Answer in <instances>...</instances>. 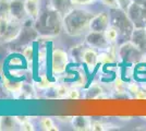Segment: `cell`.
Instances as JSON below:
<instances>
[{
    "label": "cell",
    "mask_w": 146,
    "mask_h": 131,
    "mask_svg": "<svg viewBox=\"0 0 146 131\" xmlns=\"http://www.w3.org/2000/svg\"><path fill=\"white\" fill-rule=\"evenodd\" d=\"M94 14L83 9H71L64 14L62 24L67 34L78 36L90 30V22Z\"/></svg>",
    "instance_id": "obj_1"
},
{
    "label": "cell",
    "mask_w": 146,
    "mask_h": 131,
    "mask_svg": "<svg viewBox=\"0 0 146 131\" xmlns=\"http://www.w3.org/2000/svg\"><path fill=\"white\" fill-rule=\"evenodd\" d=\"M69 63V54L66 50L57 48L51 55V71L54 74H61L66 72Z\"/></svg>",
    "instance_id": "obj_2"
},
{
    "label": "cell",
    "mask_w": 146,
    "mask_h": 131,
    "mask_svg": "<svg viewBox=\"0 0 146 131\" xmlns=\"http://www.w3.org/2000/svg\"><path fill=\"white\" fill-rule=\"evenodd\" d=\"M118 54L122 59H124L127 61H135L136 59L142 58V51L132 42L123 44L119 48Z\"/></svg>",
    "instance_id": "obj_3"
},
{
    "label": "cell",
    "mask_w": 146,
    "mask_h": 131,
    "mask_svg": "<svg viewBox=\"0 0 146 131\" xmlns=\"http://www.w3.org/2000/svg\"><path fill=\"white\" fill-rule=\"evenodd\" d=\"M110 15L105 11H102L98 14L94 15L90 22V31L93 32H105V30L109 26Z\"/></svg>",
    "instance_id": "obj_4"
},
{
    "label": "cell",
    "mask_w": 146,
    "mask_h": 131,
    "mask_svg": "<svg viewBox=\"0 0 146 131\" xmlns=\"http://www.w3.org/2000/svg\"><path fill=\"white\" fill-rule=\"evenodd\" d=\"M86 43L95 49H106L110 44L107 42L103 32H93L86 35Z\"/></svg>",
    "instance_id": "obj_5"
},
{
    "label": "cell",
    "mask_w": 146,
    "mask_h": 131,
    "mask_svg": "<svg viewBox=\"0 0 146 131\" xmlns=\"http://www.w3.org/2000/svg\"><path fill=\"white\" fill-rule=\"evenodd\" d=\"M131 42L143 53L146 51V31L144 27H136L132 31Z\"/></svg>",
    "instance_id": "obj_6"
},
{
    "label": "cell",
    "mask_w": 146,
    "mask_h": 131,
    "mask_svg": "<svg viewBox=\"0 0 146 131\" xmlns=\"http://www.w3.org/2000/svg\"><path fill=\"white\" fill-rule=\"evenodd\" d=\"M10 15L15 18V19L20 20V21H23L25 17H27L26 11H25L24 1H22V0H10Z\"/></svg>",
    "instance_id": "obj_7"
},
{
    "label": "cell",
    "mask_w": 146,
    "mask_h": 131,
    "mask_svg": "<svg viewBox=\"0 0 146 131\" xmlns=\"http://www.w3.org/2000/svg\"><path fill=\"white\" fill-rule=\"evenodd\" d=\"M83 63L87 68L94 69L98 63V53L93 47H86L83 53Z\"/></svg>",
    "instance_id": "obj_8"
},
{
    "label": "cell",
    "mask_w": 146,
    "mask_h": 131,
    "mask_svg": "<svg viewBox=\"0 0 146 131\" xmlns=\"http://www.w3.org/2000/svg\"><path fill=\"white\" fill-rule=\"evenodd\" d=\"M25 11L27 17L32 20H36L40 13L39 0H25L24 1Z\"/></svg>",
    "instance_id": "obj_9"
},
{
    "label": "cell",
    "mask_w": 146,
    "mask_h": 131,
    "mask_svg": "<svg viewBox=\"0 0 146 131\" xmlns=\"http://www.w3.org/2000/svg\"><path fill=\"white\" fill-rule=\"evenodd\" d=\"M73 128L75 130H87L91 129V121L86 117H73L72 118Z\"/></svg>",
    "instance_id": "obj_10"
},
{
    "label": "cell",
    "mask_w": 146,
    "mask_h": 131,
    "mask_svg": "<svg viewBox=\"0 0 146 131\" xmlns=\"http://www.w3.org/2000/svg\"><path fill=\"white\" fill-rule=\"evenodd\" d=\"M104 35L109 44H115L119 36V30L117 29L115 25L110 24L104 32Z\"/></svg>",
    "instance_id": "obj_11"
},
{
    "label": "cell",
    "mask_w": 146,
    "mask_h": 131,
    "mask_svg": "<svg viewBox=\"0 0 146 131\" xmlns=\"http://www.w3.org/2000/svg\"><path fill=\"white\" fill-rule=\"evenodd\" d=\"M3 85L6 87L8 91L12 92V93H19L22 91V87H23V84L21 82H12L10 81L9 79L7 78H3Z\"/></svg>",
    "instance_id": "obj_12"
},
{
    "label": "cell",
    "mask_w": 146,
    "mask_h": 131,
    "mask_svg": "<svg viewBox=\"0 0 146 131\" xmlns=\"http://www.w3.org/2000/svg\"><path fill=\"white\" fill-rule=\"evenodd\" d=\"M84 49H85V47L83 45H78V46H75V47L72 48V51H71L70 56L72 57L74 61L83 63V53H84Z\"/></svg>",
    "instance_id": "obj_13"
},
{
    "label": "cell",
    "mask_w": 146,
    "mask_h": 131,
    "mask_svg": "<svg viewBox=\"0 0 146 131\" xmlns=\"http://www.w3.org/2000/svg\"><path fill=\"white\" fill-rule=\"evenodd\" d=\"M116 60V57L112 56L109 51H102L100 54H98V63L100 65H109L113 63Z\"/></svg>",
    "instance_id": "obj_14"
},
{
    "label": "cell",
    "mask_w": 146,
    "mask_h": 131,
    "mask_svg": "<svg viewBox=\"0 0 146 131\" xmlns=\"http://www.w3.org/2000/svg\"><path fill=\"white\" fill-rule=\"evenodd\" d=\"M40 126L44 130L47 131H57L58 128L54 124V120L50 118V117H43L40 119Z\"/></svg>",
    "instance_id": "obj_15"
},
{
    "label": "cell",
    "mask_w": 146,
    "mask_h": 131,
    "mask_svg": "<svg viewBox=\"0 0 146 131\" xmlns=\"http://www.w3.org/2000/svg\"><path fill=\"white\" fill-rule=\"evenodd\" d=\"M10 15V0H0V18H9Z\"/></svg>",
    "instance_id": "obj_16"
},
{
    "label": "cell",
    "mask_w": 146,
    "mask_h": 131,
    "mask_svg": "<svg viewBox=\"0 0 146 131\" xmlns=\"http://www.w3.org/2000/svg\"><path fill=\"white\" fill-rule=\"evenodd\" d=\"M14 119H13L12 117H0V122H3V125L0 124V130H3V129H5V130L13 129Z\"/></svg>",
    "instance_id": "obj_17"
},
{
    "label": "cell",
    "mask_w": 146,
    "mask_h": 131,
    "mask_svg": "<svg viewBox=\"0 0 146 131\" xmlns=\"http://www.w3.org/2000/svg\"><path fill=\"white\" fill-rule=\"evenodd\" d=\"M113 87H115V91H116L118 94H123L127 92V85L124 81L122 80L121 78H117L115 83H113Z\"/></svg>",
    "instance_id": "obj_18"
},
{
    "label": "cell",
    "mask_w": 146,
    "mask_h": 131,
    "mask_svg": "<svg viewBox=\"0 0 146 131\" xmlns=\"http://www.w3.org/2000/svg\"><path fill=\"white\" fill-rule=\"evenodd\" d=\"M10 19H11V17H9V18H0V39H2V37L6 34L7 30L9 27Z\"/></svg>",
    "instance_id": "obj_19"
},
{
    "label": "cell",
    "mask_w": 146,
    "mask_h": 131,
    "mask_svg": "<svg viewBox=\"0 0 146 131\" xmlns=\"http://www.w3.org/2000/svg\"><path fill=\"white\" fill-rule=\"evenodd\" d=\"M34 56H35V54H34L33 47H32V46L25 47L24 50H23V57L25 58V60H26L27 63H32V61L34 60Z\"/></svg>",
    "instance_id": "obj_20"
},
{
    "label": "cell",
    "mask_w": 146,
    "mask_h": 131,
    "mask_svg": "<svg viewBox=\"0 0 146 131\" xmlns=\"http://www.w3.org/2000/svg\"><path fill=\"white\" fill-rule=\"evenodd\" d=\"M69 91H70V88L68 86H66L64 84H60V85H58V86L56 87L57 96L60 97V98H62V97H68Z\"/></svg>",
    "instance_id": "obj_21"
},
{
    "label": "cell",
    "mask_w": 146,
    "mask_h": 131,
    "mask_svg": "<svg viewBox=\"0 0 146 131\" xmlns=\"http://www.w3.org/2000/svg\"><path fill=\"white\" fill-rule=\"evenodd\" d=\"M37 86L39 87V88H42V90H46V88H49V87H52L54 86V84H52L51 82H49L47 78L43 76V79L38 82Z\"/></svg>",
    "instance_id": "obj_22"
},
{
    "label": "cell",
    "mask_w": 146,
    "mask_h": 131,
    "mask_svg": "<svg viewBox=\"0 0 146 131\" xmlns=\"http://www.w3.org/2000/svg\"><path fill=\"white\" fill-rule=\"evenodd\" d=\"M81 94H80V91L74 86L73 88H70L69 91V94H68V98H71V100H79Z\"/></svg>",
    "instance_id": "obj_23"
},
{
    "label": "cell",
    "mask_w": 146,
    "mask_h": 131,
    "mask_svg": "<svg viewBox=\"0 0 146 131\" xmlns=\"http://www.w3.org/2000/svg\"><path fill=\"white\" fill-rule=\"evenodd\" d=\"M127 88H128V91L130 93L132 94H136V92L140 90V85L136 83V82H130L128 85H127Z\"/></svg>",
    "instance_id": "obj_24"
},
{
    "label": "cell",
    "mask_w": 146,
    "mask_h": 131,
    "mask_svg": "<svg viewBox=\"0 0 146 131\" xmlns=\"http://www.w3.org/2000/svg\"><path fill=\"white\" fill-rule=\"evenodd\" d=\"M105 6L109 7L110 9H116L119 8V3H118V0H100Z\"/></svg>",
    "instance_id": "obj_25"
},
{
    "label": "cell",
    "mask_w": 146,
    "mask_h": 131,
    "mask_svg": "<svg viewBox=\"0 0 146 131\" xmlns=\"http://www.w3.org/2000/svg\"><path fill=\"white\" fill-rule=\"evenodd\" d=\"M134 96L137 100H144V98H146V87L144 85L142 87H140V90L136 92V94Z\"/></svg>",
    "instance_id": "obj_26"
},
{
    "label": "cell",
    "mask_w": 146,
    "mask_h": 131,
    "mask_svg": "<svg viewBox=\"0 0 146 131\" xmlns=\"http://www.w3.org/2000/svg\"><path fill=\"white\" fill-rule=\"evenodd\" d=\"M94 1L95 0H71L72 5L74 6H87V5H91Z\"/></svg>",
    "instance_id": "obj_27"
},
{
    "label": "cell",
    "mask_w": 146,
    "mask_h": 131,
    "mask_svg": "<svg viewBox=\"0 0 146 131\" xmlns=\"http://www.w3.org/2000/svg\"><path fill=\"white\" fill-rule=\"evenodd\" d=\"M105 126L104 124L102 122H99V121H95V122H93L91 126V129L92 130H95V131H99V130H105L106 128H105Z\"/></svg>",
    "instance_id": "obj_28"
},
{
    "label": "cell",
    "mask_w": 146,
    "mask_h": 131,
    "mask_svg": "<svg viewBox=\"0 0 146 131\" xmlns=\"http://www.w3.org/2000/svg\"><path fill=\"white\" fill-rule=\"evenodd\" d=\"M22 129L25 130V131H33L35 128H34V125L31 122L29 119H27L26 121H24V122L22 124Z\"/></svg>",
    "instance_id": "obj_29"
},
{
    "label": "cell",
    "mask_w": 146,
    "mask_h": 131,
    "mask_svg": "<svg viewBox=\"0 0 146 131\" xmlns=\"http://www.w3.org/2000/svg\"><path fill=\"white\" fill-rule=\"evenodd\" d=\"M10 63L13 65V66H20V65L22 63V61H21V59L18 58V57H13V59H11Z\"/></svg>",
    "instance_id": "obj_30"
},
{
    "label": "cell",
    "mask_w": 146,
    "mask_h": 131,
    "mask_svg": "<svg viewBox=\"0 0 146 131\" xmlns=\"http://www.w3.org/2000/svg\"><path fill=\"white\" fill-rule=\"evenodd\" d=\"M132 1H134L137 5H140L141 7H143L144 9H146V0H132Z\"/></svg>",
    "instance_id": "obj_31"
},
{
    "label": "cell",
    "mask_w": 146,
    "mask_h": 131,
    "mask_svg": "<svg viewBox=\"0 0 146 131\" xmlns=\"http://www.w3.org/2000/svg\"><path fill=\"white\" fill-rule=\"evenodd\" d=\"M145 31H146V25H145Z\"/></svg>",
    "instance_id": "obj_32"
}]
</instances>
